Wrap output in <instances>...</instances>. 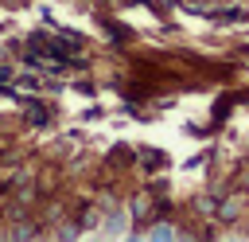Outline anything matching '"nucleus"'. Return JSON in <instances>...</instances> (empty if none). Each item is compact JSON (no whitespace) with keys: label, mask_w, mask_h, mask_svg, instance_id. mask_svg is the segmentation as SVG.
<instances>
[]
</instances>
